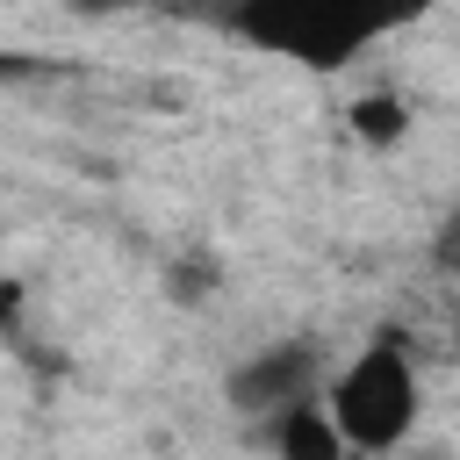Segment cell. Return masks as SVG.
I'll return each instance as SVG.
<instances>
[{"instance_id":"1","label":"cell","mask_w":460,"mask_h":460,"mask_svg":"<svg viewBox=\"0 0 460 460\" xmlns=\"http://www.w3.org/2000/svg\"><path fill=\"white\" fill-rule=\"evenodd\" d=\"M431 7L438 0H223V29L302 72H345Z\"/></svg>"},{"instance_id":"2","label":"cell","mask_w":460,"mask_h":460,"mask_svg":"<svg viewBox=\"0 0 460 460\" xmlns=\"http://www.w3.org/2000/svg\"><path fill=\"white\" fill-rule=\"evenodd\" d=\"M323 417L345 453H395L424 417V374L402 331H374L338 374H323Z\"/></svg>"},{"instance_id":"3","label":"cell","mask_w":460,"mask_h":460,"mask_svg":"<svg viewBox=\"0 0 460 460\" xmlns=\"http://www.w3.org/2000/svg\"><path fill=\"white\" fill-rule=\"evenodd\" d=\"M323 345L316 338H273V345H259V352H244L230 374H223V402L237 410V417H273V410H288V402H302V395H323Z\"/></svg>"},{"instance_id":"4","label":"cell","mask_w":460,"mask_h":460,"mask_svg":"<svg viewBox=\"0 0 460 460\" xmlns=\"http://www.w3.org/2000/svg\"><path fill=\"white\" fill-rule=\"evenodd\" d=\"M259 446H266L273 460H345V438H338V424L323 417V395H302V402L259 417Z\"/></svg>"},{"instance_id":"5","label":"cell","mask_w":460,"mask_h":460,"mask_svg":"<svg viewBox=\"0 0 460 460\" xmlns=\"http://www.w3.org/2000/svg\"><path fill=\"white\" fill-rule=\"evenodd\" d=\"M374 151H388V144H402V129H410V108L395 101V93H359L352 101V115H345Z\"/></svg>"},{"instance_id":"6","label":"cell","mask_w":460,"mask_h":460,"mask_svg":"<svg viewBox=\"0 0 460 460\" xmlns=\"http://www.w3.org/2000/svg\"><path fill=\"white\" fill-rule=\"evenodd\" d=\"M7 331H22V280H14V266H7V252H0V338Z\"/></svg>"}]
</instances>
